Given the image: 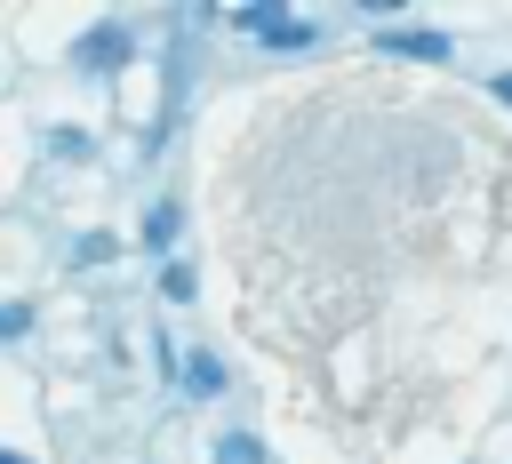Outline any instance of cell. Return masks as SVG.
Masks as SVG:
<instances>
[{"label":"cell","mask_w":512,"mask_h":464,"mask_svg":"<svg viewBox=\"0 0 512 464\" xmlns=\"http://www.w3.org/2000/svg\"><path fill=\"white\" fill-rule=\"evenodd\" d=\"M240 24H248V32H264L272 48H304V40H312V24H296V16H272V8H240Z\"/></svg>","instance_id":"1"},{"label":"cell","mask_w":512,"mask_h":464,"mask_svg":"<svg viewBox=\"0 0 512 464\" xmlns=\"http://www.w3.org/2000/svg\"><path fill=\"white\" fill-rule=\"evenodd\" d=\"M384 48H392V56H424V64H440V56H448V40H440V32H408V24H384Z\"/></svg>","instance_id":"2"},{"label":"cell","mask_w":512,"mask_h":464,"mask_svg":"<svg viewBox=\"0 0 512 464\" xmlns=\"http://www.w3.org/2000/svg\"><path fill=\"white\" fill-rule=\"evenodd\" d=\"M184 384H192L200 400H208V392H224V360H216V352H192V360H184Z\"/></svg>","instance_id":"3"},{"label":"cell","mask_w":512,"mask_h":464,"mask_svg":"<svg viewBox=\"0 0 512 464\" xmlns=\"http://www.w3.org/2000/svg\"><path fill=\"white\" fill-rule=\"evenodd\" d=\"M120 48H128V32H120V24H104V32H88V40H80V56H88V64H112Z\"/></svg>","instance_id":"4"},{"label":"cell","mask_w":512,"mask_h":464,"mask_svg":"<svg viewBox=\"0 0 512 464\" xmlns=\"http://www.w3.org/2000/svg\"><path fill=\"white\" fill-rule=\"evenodd\" d=\"M216 464H264V448H256L248 432H224V440H216Z\"/></svg>","instance_id":"5"},{"label":"cell","mask_w":512,"mask_h":464,"mask_svg":"<svg viewBox=\"0 0 512 464\" xmlns=\"http://www.w3.org/2000/svg\"><path fill=\"white\" fill-rule=\"evenodd\" d=\"M168 232H176V208H152V216H144V240H152V248H160V240H168Z\"/></svg>","instance_id":"6"},{"label":"cell","mask_w":512,"mask_h":464,"mask_svg":"<svg viewBox=\"0 0 512 464\" xmlns=\"http://www.w3.org/2000/svg\"><path fill=\"white\" fill-rule=\"evenodd\" d=\"M24 328H32V304H8L0 312V336H24Z\"/></svg>","instance_id":"7"},{"label":"cell","mask_w":512,"mask_h":464,"mask_svg":"<svg viewBox=\"0 0 512 464\" xmlns=\"http://www.w3.org/2000/svg\"><path fill=\"white\" fill-rule=\"evenodd\" d=\"M488 88H496V96H504V104H512V72H496V80H488Z\"/></svg>","instance_id":"8"},{"label":"cell","mask_w":512,"mask_h":464,"mask_svg":"<svg viewBox=\"0 0 512 464\" xmlns=\"http://www.w3.org/2000/svg\"><path fill=\"white\" fill-rule=\"evenodd\" d=\"M0 464H24V456H8V448H0Z\"/></svg>","instance_id":"9"}]
</instances>
